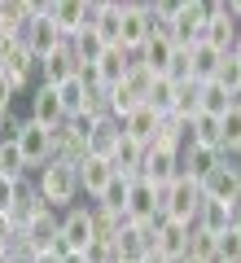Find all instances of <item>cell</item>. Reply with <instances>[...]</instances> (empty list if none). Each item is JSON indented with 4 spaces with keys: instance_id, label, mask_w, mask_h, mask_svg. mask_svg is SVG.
<instances>
[{
    "instance_id": "7bdbcfd3",
    "label": "cell",
    "mask_w": 241,
    "mask_h": 263,
    "mask_svg": "<svg viewBox=\"0 0 241 263\" xmlns=\"http://www.w3.org/2000/svg\"><path fill=\"white\" fill-rule=\"evenodd\" d=\"M180 263H193V259H180Z\"/></svg>"
},
{
    "instance_id": "4fadbf2b",
    "label": "cell",
    "mask_w": 241,
    "mask_h": 263,
    "mask_svg": "<svg viewBox=\"0 0 241 263\" xmlns=\"http://www.w3.org/2000/svg\"><path fill=\"white\" fill-rule=\"evenodd\" d=\"M140 176L154 180L158 189H167L180 176V149L171 145H145V158H140Z\"/></svg>"
},
{
    "instance_id": "7402d4cb",
    "label": "cell",
    "mask_w": 241,
    "mask_h": 263,
    "mask_svg": "<svg viewBox=\"0 0 241 263\" xmlns=\"http://www.w3.org/2000/svg\"><path fill=\"white\" fill-rule=\"evenodd\" d=\"M237 101H241V97H232L228 88L215 84V79H211V84H197V114H211V119H219V114H228Z\"/></svg>"
},
{
    "instance_id": "3957f363",
    "label": "cell",
    "mask_w": 241,
    "mask_h": 263,
    "mask_svg": "<svg viewBox=\"0 0 241 263\" xmlns=\"http://www.w3.org/2000/svg\"><path fill=\"white\" fill-rule=\"evenodd\" d=\"M197 211H202V184L189 176H176L167 189H162V215L176 219V224H189L193 228Z\"/></svg>"
},
{
    "instance_id": "44dd1931",
    "label": "cell",
    "mask_w": 241,
    "mask_h": 263,
    "mask_svg": "<svg viewBox=\"0 0 241 263\" xmlns=\"http://www.w3.org/2000/svg\"><path fill=\"white\" fill-rule=\"evenodd\" d=\"M149 250H154L149 228H140V224H123L119 228V237H114V254H119V263H140Z\"/></svg>"
},
{
    "instance_id": "f1b7e54d",
    "label": "cell",
    "mask_w": 241,
    "mask_h": 263,
    "mask_svg": "<svg viewBox=\"0 0 241 263\" xmlns=\"http://www.w3.org/2000/svg\"><path fill=\"white\" fill-rule=\"evenodd\" d=\"M0 176H9V180H31V176H27V162H22L18 145H13L9 136L0 141Z\"/></svg>"
},
{
    "instance_id": "5bb4252c",
    "label": "cell",
    "mask_w": 241,
    "mask_h": 263,
    "mask_svg": "<svg viewBox=\"0 0 241 263\" xmlns=\"http://www.w3.org/2000/svg\"><path fill=\"white\" fill-rule=\"evenodd\" d=\"M219 162H224V149H215V145H193V141H189L184 149H180V176H189V180H197V184H202V180L211 176Z\"/></svg>"
},
{
    "instance_id": "e575fe53",
    "label": "cell",
    "mask_w": 241,
    "mask_h": 263,
    "mask_svg": "<svg viewBox=\"0 0 241 263\" xmlns=\"http://www.w3.org/2000/svg\"><path fill=\"white\" fill-rule=\"evenodd\" d=\"M84 259L88 263H119V254H114V241H92L84 250Z\"/></svg>"
},
{
    "instance_id": "1f68e13d",
    "label": "cell",
    "mask_w": 241,
    "mask_h": 263,
    "mask_svg": "<svg viewBox=\"0 0 241 263\" xmlns=\"http://www.w3.org/2000/svg\"><path fill=\"white\" fill-rule=\"evenodd\" d=\"M22 184H27V180L0 176V215H13V206H18V197H22Z\"/></svg>"
},
{
    "instance_id": "8fae6325",
    "label": "cell",
    "mask_w": 241,
    "mask_h": 263,
    "mask_svg": "<svg viewBox=\"0 0 241 263\" xmlns=\"http://www.w3.org/2000/svg\"><path fill=\"white\" fill-rule=\"evenodd\" d=\"M202 197L206 202H224V206H241V171L228 158L202 180Z\"/></svg>"
},
{
    "instance_id": "5b68a950",
    "label": "cell",
    "mask_w": 241,
    "mask_h": 263,
    "mask_svg": "<svg viewBox=\"0 0 241 263\" xmlns=\"http://www.w3.org/2000/svg\"><path fill=\"white\" fill-rule=\"evenodd\" d=\"M206 31V0H176V9L167 18V35L176 48H193Z\"/></svg>"
},
{
    "instance_id": "2e32d148",
    "label": "cell",
    "mask_w": 241,
    "mask_h": 263,
    "mask_svg": "<svg viewBox=\"0 0 241 263\" xmlns=\"http://www.w3.org/2000/svg\"><path fill=\"white\" fill-rule=\"evenodd\" d=\"M57 228H62V215H57V211H40V215L27 219L18 233H22V241H27L31 250H62V246H57Z\"/></svg>"
},
{
    "instance_id": "6da1fadb",
    "label": "cell",
    "mask_w": 241,
    "mask_h": 263,
    "mask_svg": "<svg viewBox=\"0 0 241 263\" xmlns=\"http://www.w3.org/2000/svg\"><path fill=\"white\" fill-rule=\"evenodd\" d=\"M31 184H35V193L44 197V206H53L57 215L84 202V193H79V171H75V162L53 158L48 167H40L35 176H31Z\"/></svg>"
},
{
    "instance_id": "8d00e7d4",
    "label": "cell",
    "mask_w": 241,
    "mask_h": 263,
    "mask_svg": "<svg viewBox=\"0 0 241 263\" xmlns=\"http://www.w3.org/2000/svg\"><path fill=\"white\" fill-rule=\"evenodd\" d=\"M31 263H62V250H40Z\"/></svg>"
},
{
    "instance_id": "d6986e66",
    "label": "cell",
    "mask_w": 241,
    "mask_h": 263,
    "mask_svg": "<svg viewBox=\"0 0 241 263\" xmlns=\"http://www.w3.org/2000/svg\"><path fill=\"white\" fill-rule=\"evenodd\" d=\"M158 123H162V114H158L154 105H136L127 119H119V132L127 136V141H136V145H154Z\"/></svg>"
},
{
    "instance_id": "30bf717a",
    "label": "cell",
    "mask_w": 241,
    "mask_h": 263,
    "mask_svg": "<svg viewBox=\"0 0 241 263\" xmlns=\"http://www.w3.org/2000/svg\"><path fill=\"white\" fill-rule=\"evenodd\" d=\"M62 44H66V40H62V31L48 22V9L22 27V48L31 53V62H44V57H48V53H57Z\"/></svg>"
},
{
    "instance_id": "7c38bea8",
    "label": "cell",
    "mask_w": 241,
    "mask_h": 263,
    "mask_svg": "<svg viewBox=\"0 0 241 263\" xmlns=\"http://www.w3.org/2000/svg\"><path fill=\"white\" fill-rule=\"evenodd\" d=\"M48 22L62 31V40H70L84 27H92V5L88 0H48Z\"/></svg>"
},
{
    "instance_id": "74e56055",
    "label": "cell",
    "mask_w": 241,
    "mask_h": 263,
    "mask_svg": "<svg viewBox=\"0 0 241 263\" xmlns=\"http://www.w3.org/2000/svg\"><path fill=\"white\" fill-rule=\"evenodd\" d=\"M228 13H232V22H237V31H241V0H228Z\"/></svg>"
},
{
    "instance_id": "d590c367",
    "label": "cell",
    "mask_w": 241,
    "mask_h": 263,
    "mask_svg": "<svg viewBox=\"0 0 241 263\" xmlns=\"http://www.w3.org/2000/svg\"><path fill=\"white\" fill-rule=\"evenodd\" d=\"M13 241H18V224H13V215H0V250H9Z\"/></svg>"
},
{
    "instance_id": "ba28073f",
    "label": "cell",
    "mask_w": 241,
    "mask_h": 263,
    "mask_svg": "<svg viewBox=\"0 0 241 263\" xmlns=\"http://www.w3.org/2000/svg\"><path fill=\"white\" fill-rule=\"evenodd\" d=\"M237 22H232L228 13V0H206V31H202V44L219 48V53H228L232 44H237Z\"/></svg>"
},
{
    "instance_id": "e0dca14e",
    "label": "cell",
    "mask_w": 241,
    "mask_h": 263,
    "mask_svg": "<svg viewBox=\"0 0 241 263\" xmlns=\"http://www.w3.org/2000/svg\"><path fill=\"white\" fill-rule=\"evenodd\" d=\"M79 193H84V202H97V197L105 193V184L114 180V167H110V158H97V154H88L84 162H79Z\"/></svg>"
},
{
    "instance_id": "ac0fdd59",
    "label": "cell",
    "mask_w": 241,
    "mask_h": 263,
    "mask_svg": "<svg viewBox=\"0 0 241 263\" xmlns=\"http://www.w3.org/2000/svg\"><path fill=\"white\" fill-rule=\"evenodd\" d=\"M79 75V62L70 57V48H57V53H48L44 62H35V84H48V88H57V84H66V79H75Z\"/></svg>"
},
{
    "instance_id": "d6a6232c",
    "label": "cell",
    "mask_w": 241,
    "mask_h": 263,
    "mask_svg": "<svg viewBox=\"0 0 241 263\" xmlns=\"http://www.w3.org/2000/svg\"><path fill=\"white\" fill-rule=\"evenodd\" d=\"M18 101H22V92L5 79V70H0V119H9V114H18Z\"/></svg>"
},
{
    "instance_id": "9a60e30c",
    "label": "cell",
    "mask_w": 241,
    "mask_h": 263,
    "mask_svg": "<svg viewBox=\"0 0 241 263\" xmlns=\"http://www.w3.org/2000/svg\"><path fill=\"white\" fill-rule=\"evenodd\" d=\"M27 119L31 123H40V127H57V123L66 119L62 114V101H57V88H48V84H35L27 92Z\"/></svg>"
},
{
    "instance_id": "d4e9b609",
    "label": "cell",
    "mask_w": 241,
    "mask_h": 263,
    "mask_svg": "<svg viewBox=\"0 0 241 263\" xmlns=\"http://www.w3.org/2000/svg\"><path fill=\"white\" fill-rule=\"evenodd\" d=\"M88 97H92V88H88L79 75L66 79V84H57V101H62V114H66V119L84 114V110H88Z\"/></svg>"
},
{
    "instance_id": "484cf974",
    "label": "cell",
    "mask_w": 241,
    "mask_h": 263,
    "mask_svg": "<svg viewBox=\"0 0 241 263\" xmlns=\"http://www.w3.org/2000/svg\"><path fill=\"white\" fill-rule=\"evenodd\" d=\"M119 123L114 119H97L92 123V136H88V154H97V158H110L114 154V145H119Z\"/></svg>"
},
{
    "instance_id": "52a82bcc",
    "label": "cell",
    "mask_w": 241,
    "mask_h": 263,
    "mask_svg": "<svg viewBox=\"0 0 241 263\" xmlns=\"http://www.w3.org/2000/svg\"><path fill=\"white\" fill-rule=\"evenodd\" d=\"M149 241H154V254L167 263H180L189 250V224H176V219H154L149 224Z\"/></svg>"
},
{
    "instance_id": "603a6c76",
    "label": "cell",
    "mask_w": 241,
    "mask_h": 263,
    "mask_svg": "<svg viewBox=\"0 0 241 263\" xmlns=\"http://www.w3.org/2000/svg\"><path fill=\"white\" fill-rule=\"evenodd\" d=\"M232 211L237 206H224V202H206L202 197V211H197L193 228H202V233H211V237H224L232 228Z\"/></svg>"
},
{
    "instance_id": "ffe728a7",
    "label": "cell",
    "mask_w": 241,
    "mask_h": 263,
    "mask_svg": "<svg viewBox=\"0 0 241 263\" xmlns=\"http://www.w3.org/2000/svg\"><path fill=\"white\" fill-rule=\"evenodd\" d=\"M132 57H136V53H123L119 44H114V48H105V53L92 62V75H97V84H101V88L123 84V79H127V70H132Z\"/></svg>"
},
{
    "instance_id": "4dcf8cb0",
    "label": "cell",
    "mask_w": 241,
    "mask_h": 263,
    "mask_svg": "<svg viewBox=\"0 0 241 263\" xmlns=\"http://www.w3.org/2000/svg\"><path fill=\"white\" fill-rule=\"evenodd\" d=\"M215 84H224L232 97H241V62H232V57L224 53V62H219V75H215Z\"/></svg>"
},
{
    "instance_id": "7a4b0ae2",
    "label": "cell",
    "mask_w": 241,
    "mask_h": 263,
    "mask_svg": "<svg viewBox=\"0 0 241 263\" xmlns=\"http://www.w3.org/2000/svg\"><path fill=\"white\" fill-rule=\"evenodd\" d=\"M9 141L18 145L22 162H27V176H35L40 167H48L53 162V127H40V123H31L27 114H18V123H13Z\"/></svg>"
},
{
    "instance_id": "4316f807",
    "label": "cell",
    "mask_w": 241,
    "mask_h": 263,
    "mask_svg": "<svg viewBox=\"0 0 241 263\" xmlns=\"http://www.w3.org/2000/svg\"><path fill=\"white\" fill-rule=\"evenodd\" d=\"M184 259H193V263H215V259H219V237L202 233V228H189V250H184Z\"/></svg>"
},
{
    "instance_id": "83f0119b",
    "label": "cell",
    "mask_w": 241,
    "mask_h": 263,
    "mask_svg": "<svg viewBox=\"0 0 241 263\" xmlns=\"http://www.w3.org/2000/svg\"><path fill=\"white\" fill-rule=\"evenodd\" d=\"M237 145H241V101L232 105L228 114H219V149H224V158H228Z\"/></svg>"
},
{
    "instance_id": "8992f818",
    "label": "cell",
    "mask_w": 241,
    "mask_h": 263,
    "mask_svg": "<svg viewBox=\"0 0 241 263\" xmlns=\"http://www.w3.org/2000/svg\"><path fill=\"white\" fill-rule=\"evenodd\" d=\"M123 219H127V224H140V228H149L154 219H162V189H158L154 180L136 176V180L127 184V206H123Z\"/></svg>"
},
{
    "instance_id": "b9f144b4",
    "label": "cell",
    "mask_w": 241,
    "mask_h": 263,
    "mask_svg": "<svg viewBox=\"0 0 241 263\" xmlns=\"http://www.w3.org/2000/svg\"><path fill=\"white\" fill-rule=\"evenodd\" d=\"M0 263H13V259H9V250H0Z\"/></svg>"
},
{
    "instance_id": "277c9868",
    "label": "cell",
    "mask_w": 241,
    "mask_h": 263,
    "mask_svg": "<svg viewBox=\"0 0 241 263\" xmlns=\"http://www.w3.org/2000/svg\"><path fill=\"white\" fill-rule=\"evenodd\" d=\"M97 241V224H92V202H79V206L62 211V228H57V246L66 254H84Z\"/></svg>"
},
{
    "instance_id": "9c48e42d",
    "label": "cell",
    "mask_w": 241,
    "mask_h": 263,
    "mask_svg": "<svg viewBox=\"0 0 241 263\" xmlns=\"http://www.w3.org/2000/svg\"><path fill=\"white\" fill-rule=\"evenodd\" d=\"M149 13L140 0H127V5H119V48L123 53H140V44L149 40Z\"/></svg>"
},
{
    "instance_id": "f546056e",
    "label": "cell",
    "mask_w": 241,
    "mask_h": 263,
    "mask_svg": "<svg viewBox=\"0 0 241 263\" xmlns=\"http://www.w3.org/2000/svg\"><path fill=\"white\" fill-rule=\"evenodd\" d=\"M127 184H132V180L114 176L110 184H105V193L97 197V206H105V211H114V215H123V206H127Z\"/></svg>"
},
{
    "instance_id": "60d3db41",
    "label": "cell",
    "mask_w": 241,
    "mask_h": 263,
    "mask_svg": "<svg viewBox=\"0 0 241 263\" xmlns=\"http://www.w3.org/2000/svg\"><path fill=\"white\" fill-rule=\"evenodd\" d=\"M228 162H232V167H237V171H241V145H237V149H232V154H228Z\"/></svg>"
},
{
    "instance_id": "836d02e7",
    "label": "cell",
    "mask_w": 241,
    "mask_h": 263,
    "mask_svg": "<svg viewBox=\"0 0 241 263\" xmlns=\"http://www.w3.org/2000/svg\"><path fill=\"white\" fill-rule=\"evenodd\" d=\"M215 263H241V237L232 233V228L219 237V259H215Z\"/></svg>"
},
{
    "instance_id": "f35d334b",
    "label": "cell",
    "mask_w": 241,
    "mask_h": 263,
    "mask_svg": "<svg viewBox=\"0 0 241 263\" xmlns=\"http://www.w3.org/2000/svg\"><path fill=\"white\" fill-rule=\"evenodd\" d=\"M232 233H237V237H241V206H237V211H232Z\"/></svg>"
},
{
    "instance_id": "cb8c5ba5",
    "label": "cell",
    "mask_w": 241,
    "mask_h": 263,
    "mask_svg": "<svg viewBox=\"0 0 241 263\" xmlns=\"http://www.w3.org/2000/svg\"><path fill=\"white\" fill-rule=\"evenodd\" d=\"M66 48H70V57H75L79 66H92V62H97V57H101L110 44H105V40L97 35L92 27H84L79 35H70V40H66Z\"/></svg>"
},
{
    "instance_id": "ab89813d",
    "label": "cell",
    "mask_w": 241,
    "mask_h": 263,
    "mask_svg": "<svg viewBox=\"0 0 241 263\" xmlns=\"http://www.w3.org/2000/svg\"><path fill=\"white\" fill-rule=\"evenodd\" d=\"M62 263H88V259H84V254H66L62 250Z\"/></svg>"
}]
</instances>
